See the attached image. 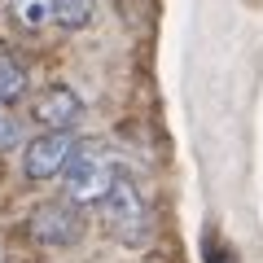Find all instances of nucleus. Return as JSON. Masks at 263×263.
Segmentation results:
<instances>
[{"instance_id":"1","label":"nucleus","mask_w":263,"mask_h":263,"mask_svg":"<svg viewBox=\"0 0 263 263\" xmlns=\"http://www.w3.org/2000/svg\"><path fill=\"white\" fill-rule=\"evenodd\" d=\"M88 145L75 132H40L22 145V176L27 180H57L70 171V162L84 154Z\"/></svg>"},{"instance_id":"2","label":"nucleus","mask_w":263,"mask_h":263,"mask_svg":"<svg viewBox=\"0 0 263 263\" xmlns=\"http://www.w3.org/2000/svg\"><path fill=\"white\" fill-rule=\"evenodd\" d=\"M119 176L123 171L114 167L105 154L84 149L75 162H70V171L62 176V189H66V197H70L75 206H101L105 197H110V189L119 184Z\"/></svg>"},{"instance_id":"3","label":"nucleus","mask_w":263,"mask_h":263,"mask_svg":"<svg viewBox=\"0 0 263 263\" xmlns=\"http://www.w3.org/2000/svg\"><path fill=\"white\" fill-rule=\"evenodd\" d=\"M101 219L119 241H145V228H149V211H145L141 189L132 184L127 176H119V184L110 189V197L101 202Z\"/></svg>"},{"instance_id":"4","label":"nucleus","mask_w":263,"mask_h":263,"mask_svg":"<svg viewBox=\"0 0 263 263\" xmlns=\"http://www.w3.org/2000/svg\"><path fill=\"white\" fill-rule=\"evenodd\" d=\"M31 237L44 246H75L84 237V206H75L70 197H53L31 215Z\"/></svg>"},{"instance_id":"5","label":"nucleus","mask_w":263,"mask_h":263,"mask_svg":"<svg viewBox=\"0 0 263 263\" xmlns=\"http://www.w3.org/2000/svg\"><path fill=\"white\" fill-rule=\"evenodd\" d=\"M31 119L40 132H75V123L84 119V101H79L75 88L53 84L31 101Z\"/></svg>"},{"instance_id":"6","label":"nucleus","mask_w":263,"mask_h":263,"mask_svg":"<svg viewBox=\"0 0 263 263\" xmlns=\"http://www.w3.org/2000/svg\"><path fill=\"white\" fill-rule=\"evenodd\" d=\"M48 22L62 31H84L92 22V0H48Z\"/></svg>"},{"instance_id":"7","label":"nucleus","mask_w":263,"mask_h":263,"mask_svg":"<svg viewBox=\"0 0 263 263\" xmlns=\"http://www.w3.org/2000/svg\"><path fill=\"white\" fill-rule=\"evenodd\" d=\"M27 66L18 62L13 53H0V101L5 105H18L27 97Z\"/></svg>"},{"instance_id":"8","label":"nucleus","mask_w":263,"mask_h":263,"mask_svg":"<svg viewBox=\"0 0 263 263\" xmlns=\"http://www.w3.org/2000/svg\"><path fill=\"white\" fill-rule=\"evenodd\" d=\"M5 145H18V119H13V105L0 101V149Z\"/></svg>"}]
</instances>
